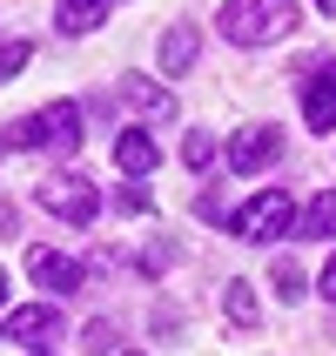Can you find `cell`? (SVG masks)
<instances>
[{
	"mask_svg": "<svg viewBox=\"0 0 336 356\" xmlns=\"http://www.w3.org/2000/svg\"><path fill=\"white\" fill-rule=\"evenodd\" d=\"M296 0H222V40H236V47H269V40L296 34Z\"/></svg>",
	"mask_w": 336,
	"mask_h": 356,
	"instance_id": "1",
	"label": "cell"
},
{
	"mask_svg": "<svg viewBox=\"0 0 336 356\" xmlns=\"http://www.w3.org/2000/svg\"><path fill=\"white\" fill-rule=\"evenodd\" d=\"M0 148H54V155H74L81 148V108L74 101H54V108L14 121V128L0 135Z\"/></svg>",
	"mask_w": 336,
	"mask_h": 356,
	"instance_id": "2",
	"label": "cell"
},
{
	"mask_svg": "<svg viewBox=\"0 0 336 356\" xmlns=\"http://www.w3.org/2000/svg\"><path fill=\"white\" fill-rule=\"evenodd\" d=\"M40 209L61 216V222H74V229H88V222L101 216V195H95V181H88V175L67 168V175H47V181H40Z\"/></svg>",
	"mask_w": 336,
	"mask_h": 356,
	"instance_id": "3",
	"label": "cell"
},
{
	"mask_svg": "<svg viewBox=\"0 0 336 356\" xmlns=\"http://www.w3.org/2000/svg\"><path fill=\"white\" fill-rule=\"evenodd\" d=\"M229 222H236V236H242V242H276L282 229L296 222V202H289V188H262V195H256V202H242Z\"/></svg>",
	"mask_w": 336,
	"mask_h": 356,
	"instance_id": "4",
	"label": "cell"
},
{
	"mask_svg": "<svg viewBox=\"0 0 336 356\" xmlns=\"http://www.w3.org/2000/svg\"><path fill=\"white\" fill-rule=\"evenodd\" d=\"M282 155V128H236L229 141V175H262Z\"/></svg>",
	"mask_w": 336,
	"mask_h": 356,
	"instance_id": "5",
	"label": "cell"
},
{
	"mask_svg": "<svg viewBox=\"0 0 336 356\" xmlns=\"http://www.w3.org/2000/svg\"><path fill=\"white\" fill-rule=\"evenodd\" d=\"M27 276H34L47 296H74L81 289V262L54 256V249H27Z\"/></svg>",
	"mask_w": 336,
	"mask_h": 356,
	"instance_id": "6",
	"label": "cell"
},
{
	"mask_svg": "<svg viewBox=\"0 0 336 356\" xmlns=\"http://www.w3.org/2000/svg\"><path fill=\"white\" fill-rule=\"evenodd\" d=\"M54 330H61L54 302H27V309H7V316H0V337L7 343H40V337H54Z\"/></svg>",
	"mask_w": 336,
	"mask_h": 356,
	"instance_id": "7",
	"label": "cell"
},
{
	"mask_svg": "<svg viewBox=\"0 0 336 356\" xmlns=\"http://www.w3.org/2000/svg\"><path fill=\"white\" fill-rule=\"evenodd\" d=\"M121 101H128L135 115H148V121H168V115H175V95H168L161 81H148V74H121Z\"/></svg>",
	"mask_w": 336,
	"mask_h": 356,
	"instance_id": "8",
	"label": "cell"
},
{
	"mask_svg": "<svg viewBox=\"0 0 336 356\" xmlns=\"http://www.w3.org/2000/svg\"><path fill=\"white\" fill-rule=\"evenodd\" d=\"M303 121H310V128H323V135L336 128V67H317L310 95H303Z\"/></svg>",
	"mask_w": 336,
	"mask_h": 356,
	"instance_id": "9",
	"label": "cell"
},
{
	"mask_svg": "<svg viewBox=\"0 0 336 356\" xmlns=\"http://www.w3.org/2000/svg\"><path fill=\"white\" fill-rule=\"evenodd\" d=\"M155 161H161V148L141 135V128H121V135H115V168H128V175H148Z\"/></svg>",
	"mask_w": 336,
	"mask_h": 356,
	"instance_id": "10",
	"label": "cell"
},
{
	"mask_svg": "<svg viewBox=\"0 0 336 356\" xmlns=\"http://www.w3.org/2000/svg\"><path fill=\"white\" fill-rule=\"evenodd\" d=\"M195 54H202L195 27H168V34H161V67H168V74H189V67H195Z\"/></svg>",
	"mask_w": 336,
	"mask_h": 356,
	"instance_id": "11",
	"label": "cell"
},
{
	"mask_svg": "<svg viewBox=\"0 0 336 356\" xmlns=\"http://www.w3.org/2000/svg\"><path fill=\"white\" fill-rule=\"evenodd\" d=\"M54 7H61V34H95L115 0H54Z\"/></svg>",
	"mask_w": 336,
	"mask_h": 356,
	"instance_id": "12",
	"label": "cell"
},
{
	"mask_svg": "<svg viewBox=\"0 0 336 356\" xmlns=\"http://www.w3.org/2000/svg\"><path fill=\"white\" fill-rule=\"evenodd\" d=\"M222 316L236 323V330H256V289L242 276H229V289H222Z\"/></svg>",
	"mask_w": 336,
	"mask_h": 356,
	"instance_id": "13",
	"label": "cell"
},
{
	"mask_svg": "<svg viewBox=\"0 0 336 356\" xmlns=\"http://www.w3.org/2000/svg\"><path fill=\"white\" fill-rule=\"evenodd\" d=\"M303 236H336V188H323L310 202V216H303Z\"/></svg>",
	"mask_w": 336,
	"mask_h": 356,
	"instance_id": "14",
	"label": "cell"
},
{
	"mask_svg": "<svg viewBox=\"0 0 336 356\" xmlns=\"http://www.w3.org/2000/svg\"><path fill=\"white\" fill-rule=\"evenodd\" d=\"M269 282H276V296H282V302L310 296V289H303V269H296V262H289V256H276V262H269Z\"/></svg>",
	"mask_w": 336,
	"mask_h": 356,
	"instance_id": "15",
	"label": "cell"
},
{
	"mask_svg": "<svg viewBox=\"0 0 336 356\" xmlns=\"http://www.w3.org/2000/svg\"><path fill=\"white\" fill-rule=\"evenodd\" d=\"M27 60H34V47H27V40H7V47H0V88H7V81H20V67H27Z\"/></svg>",
	"mask_w": 336,
	"mask_h": 356,
	"instance_id": "16",
	"label": "cell"
},
{
	"mask_svg": "<svg viewBox=\"0 0 336 356\" xmlns=\"http://www.w3.org/2000/svg\"><path fill=\"white\" fill-rule=\"evenodd\" d=\"M182 161H189V168H209V161H216V135H209V128H195V135L182 141Z\"/></svg>",
	"mask_w": 336,
	"mask_h": 356,
	"instance_id": "17",
	"label": "cell"
},
{
	"mask_svg": "<svg viewBox=\"0 0 336 356\" xmlns=\"http://www.w3.org/2000/svg\"><path fill=\"white\" fill-rule=\"evenodd\" d=\"M88 356H108L115 350V323H88V343H81Z\"/></svg>",
	"mask_w": 336,
	"mask_h": 356,
	"instance_id": "18",
	"label": "cell"
},
{
	"mask_svg": "<svg viewBox=\"0 0 336 356\" xmlns=\"http://www.w3.org/2000/svg\"><path fill=\"white\" fill-rule=\"evenodd\" d=\"M168 262H175V242H155V249H148V256H141V276H161V269H168Z\"/></svg>",
	"mask_w": 336,
	"mask_h": 356,
	"instance_id": "19",
	"label": "cell"
},
{
	"mask_svg": "<svg viewBox=\"0 0 336 356\" xmlns=\"http://www.w3.org/2000/svg\"><path fill=\"white\" fill-rule=\"evenodd\" d=\"M115 209H121V216H141V209H148V195H141V188H121Z\"/></svg>",
	"mask_w": 336,
	"mask_h": 356,
	"instance_id": "20",
	"label": "cell"
},
{
	"mask_svg": "<svg viewBox=\"0 0 336 356\" xmlns=\"http://www.w3.org/2000/svg\"><path fill=\"white\" fill-rule=\"evenodd\" d=\"M202 222H229V202H222L216 188H209V195H202Z\"/></svg>",
	"mask_w": 336,
	"mask_h": 356,
	"instance_id": "21",
	"label": "cell"
},
{
	"mask_svg": "<svg viewBox=\"0 0 336 356\" xmlns=\"http://www.w3.org/2000/svg\"><path fill=\"white\" fill-rule=\"evenodd\" d=\"M317 296H323V302H336V256H330V269H323V282H317Z\"/></svg>",
	"mask_w": 336,
	"mask_h": 356,
	"instance_id": "22",
	"label": "cell"
},
{
	"mask_svg": "<svg viewBox=\"0 0 336 356\" xmlns=\"http://www.w3.org/2000/svg\"><path fill=\"white\" fill-rule=\"evenodd\" d=\"M0 236H14V209L7 202H0Z\"/></svg>",
	"mask_w": 336,
	"mask_h": 356,
	"instance_id": "23",
	"label": "cell"
},
{
	"mask_svg": "<svg viewBox=\"0 0 336 356\" xmlns=\"http://www.w3.org/2000/svg\"><path fill=\"white\" fill-rule=\"evenodd\" d=\"M317 7H323V14H336V0H317Z\"/></svg>",
	"mask_w": 336,
	"mask_h": 356,
	"instance_id": "24",
	"label": "cell"
},
{
	"mask_svg": "<svg viewBox=\"0 0 336 356\" xmlns=\"http://www.w3.org/2000/svg\"><path fill=\"white\" fill-rule=\"evenodd\" d=\"M0 302H7V276H0Z\"/></svg>",
	"mask_w": 336,
	"mask_h": 356,
	"instance_id": "25",
	"label": "cell"
},
{
	"mask_svg": "<svg viewBox=\"0 0 336 356\" xmlns=\"http://www.w3.org/2000/svg\"><path fill=\"white\" fill-rule=\"evenodd\" d=\"M121 356H141V350H121Z\"/></svg>",
	"mask_w": 336,
	"mask_h": 356,
	"instance_id": "26",
	"label": "cell"
}]
</instances>
